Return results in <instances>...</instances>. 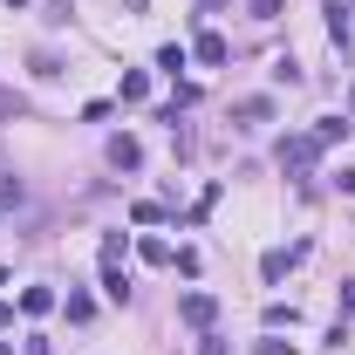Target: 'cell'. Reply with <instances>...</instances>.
Returning a JSON list of instances; mask_svg holds the SVG:
<instances>
[{
    "label": "cell",
    "mask_w": 355,
    "mask_h": 355,
    "mask_svg": "<svg viewBox=\"0 0 355 355\" xmlns=\"http://www.w3.org/2000/svg\"><path fill=\"white\" fill-rule=\"evenodd\" d=\"M184 62H191V55H184V48H178V42H171V48H157V69H164V76H178Z\"/></svg>",
    "instance_id": "cell-13"
},
{
    "label": "cell",
    "mask_w": 355,
    "mask_h": 355,
    "mask_svg": "<svg viewBox=\"0 0 355 355\" xmlns=\"http://www.w3.org/2000/svg\"><path fill=\"white\" fill-rule=\"evenodd\" d=\"M301 260H308V246H273V253L260 260V280H280L287 266H301Z\"/></svg>",
    "instance_id": "cell-3"
},
{
    "label": "cell",
    "mask_w": 355,
    "mask_h": 355,
    "mask_svg": "<svg viewBox=\"0 0 355 355\" xmlns=\"http://www.w3.org/2000/svg\"><path fill=\"white\" fill-rule=\"evenodd\" d=\"M137 253H144V260H150V266H171V260H178V253H171V246H164V239H144Z\"/></svg>",
    "instance_id": "cell-12"
},
{
    "label": "cell",
    "mask_w": 355,
    "mask_h": 355,
    "mask_svg": "<svg viewBox=\"0 0 355 355\" xmlns=\"http://www.w3.org/2000/svg\"><path fill=\"white\" fill-rule=\"evenodd\" d=\"M7 321H14V308H7V301H0V328H7Z\"/></svg>",
    "instance_id": "cell-21"
},
{
    "label": "cell",
    "mask_w": 355,
    "mask_h": 355,
    "mask_svg": "<svg viewBox=\"0 0 355 355\" xmlns=\"http://www.w3.org/2000/svg\"><path fill=\"white\" fill-rule=\"evenodd\" d=\"M55 308V287H28V294H21V314H48Z\"/></svg>",
    "instance_id": "cell-9"
},
{
    "label": "cell",
    "mask_w": 355,
    "mask_h": 355,
    "mask_svg": "<svg viewBox=\"0 0 355 355\" xmlns=\"http://www.w3.org/2000/svg\"><path fill=\"white\" fill-rule=\"evenodd\" d=\"M0 280H7V266H0Z\"/></svg>",
    "instance_id": "cell-23"
},
{
    "label": "cell",
    "mask_w": 355,
    "mask_h": 355,
    "mask_svg": "<svg viewBox=\"0 0 355 355\" xmlns=\"http://www.w3.org/2000/svg\"><path fill=\"white\" fill-rule=\"evenodd\" d=\"M191 55H198L205 69H219V62H225V35H212V28H205V35L191 42Z\"/></svg>",
    "instance_id": "cell-7"
},
{
    "label": "cell",
    "mask_w": 355,
    "mask_h": 355,
    "mask_svg": "<svg viewBox=\"0 0 355 355\" xmlns=\"http://www.w3.org/2000/svg\"><path fill=\"white\" fill-rule=\"evenodd\" d=\"M294 321H301L294 308H280V301H266V328H294Z\"/></svg>",
    "instance_id": "cell-14"
},
{
    "label": "cell",
    "mask_w": 355,
    "mask_h": 355,
    "mask_svg": "<svg viewBox=\"0 0 355 355\" xmlns=\"http://www.w3.org/2000/svg\"><path fill=\"white\" fill-rule=\"evenodd\" d=\"M253 355H301V349H294V342H260Z\"/></svg>",
    "instance_id": "cell-17"
},
{
    "label": "cell",
    "mask_w": 355,
    "mask_h": 355,
    "mask_svg": "<svg viewBox=\"0 0 355 355\" xmlns=\"http://www.w3.org/2000/svg\"><path fill=\"white\" fill-rule=\"evenodd\" d=\"M110 164H116V171H137V164H144V144H137V137H110Z\"/></svg>",
    "instance_id": "cell-5"
},
{
    "label": "cell",
    "mask_w": 355,
    "mask_h": 355,
    "mask_svg": "<svg viewBox=\"0 0 355 355\" xmlns=\"http://www.w3.org/2000/svg\"><path fill=\"white\" fill-rule=\"evenodd\" d=\"M335 184H342V191H349V198H355V164H349V171H342V178H335Z\"/></svg>",
    "instance_id": "cell-19"
},
{
    "label": "cell",
    "mask_w": 355,
    "mask_h": 355,
    "mask_svg": "<svg viewBox=\"0 0 355 355\" xmlns=\"http://www.w3.org/2000/svg\"><path fill=\"white\" fill-rule=\"evenodd\" d=\"M266 116H273V103H266V96H253V103H239V123H246V130H253V123H266Z\"/></svg>",
    "instance_id": "cell-10"
},
{
    "label": "cell",
    "mask_w": 355,
    "mask_h": 355,
    "mask_svg": "<svg viewBox=\"0 0 355 355\" xmlns=\"http://www.w3.org/2000/svg\"><path fill=\"white\" fill-rule=\"evenodd\" d=\"M198 355H225V342L212 335V328H205V342H198Z\"/></svg>",
    "instance_id": "cell-18"
},
{
    "label": "cell",
    "mask_w": 355,
    "mask_h": 355,
    "mask_svg": "<svg viewBox=\"0 0 355 355\" xmlns=\"http://www.w3.org/2000/svg\"><path fill=\"white\" fill-rule=\"evenodd\" d=\"M314 157H321V144H314V137H287V144H280V171H287V178H308Z\"/></svg>",
    "instance_id": "cell-1"
},
{
    "label": "cell",
    "mask_w": 355,
    "mask_h": 355,
    "mask_svg": "<svg viewBox=\"0 0 355 355\" xmlns=\"http://www.w3.org/2000/svg\"><path fill=\"white\" fill-rule=\"evenodd\" d=\"M103 294H110V301H130V273H123V260H103Z\"/></svg>",
    "instance_id": "cell-6"
},
{
    "label": "cell",
    "mask_w": 355,
    "mask_h": 355,
    "mask_svg": "<svg viewBox=\"0 0 355 355\" xmlns=\"http://www.w3.org/2000/svg\"><path fill=\"white\" fill-rule=\"evenodd\" d=\"M178 314H184L191 328H212V321H219V301H212V294H184V301H178Z\"/></svg>",
    "instance_id": "cell-2"
},
{
    "label": "cell",
    "mask_w": 355,
    "mask_h": 355,
    "mask_svg": "<svg viewBox=\"0 0 355 355\" xmlns=\"http://www.w3.org/2000/svg\"><path fill=\"white\" fill-rule=\"evenodd\" d=\"M0 355H14V349H7V342H0Z\"/></svg>",
    "instance_id": "cell-22"
},
{
    "label": "cell",
    "mask_w": 355,
    "mask_h": 355,
    "mask_svg": "<svg viewBox=\"0 0 355 355\" xmlns=\"http://www.w3.org/2000/svg\"><path fill=\"white\" fill-rule=\"evenodd\" d=\"M349 130H355V116H321V123H314L308 137H314V144H321V150H335V144H342V137H349Z\"/></svg>",
    "instance_id": "cell-4"
},
{
    "label": "cell",
    "mask_w": 355,
    "mask_h": 355,
    "mask_svg": "<svg viewBox=\"0 0 355 355\" xmlns=\"http://www.w3.org/2000/svg\"><path fill=\"white\" fill-rule=\"evenodd\" d=\"M342 308H349V314H355V280H349V294H342Z\"/></svg>",
    "instance_id": "cell-20"
},
{
    "label": "cell",
    "mask_w": 355,
    "mask_h": 355,
    "mask_svg": "<svg viewBox=\"0 0 355 355\" xmlns=\"http://www.w3.org/2000/svg\"><path fill=\"white\" fill-rule=\"evenodd\" d=\"M273 83H280V89H301V62L280 55V62H273Z\"/></svg>",
    "instance_id": "cell-11"
},
{
    "label": "cell",
    "mask_w": 355,
    "mask_h": 355,
    "mask_svg": "<svg viewBox=\"0 0 355 355\" xmlns=\"http://www.w3.org/2000/svg\"><path fill=\"white\" fill-rule=\"evenodd\" d=\"M328 35H335V48H349V42H355V14H342V0L328 7Z\"/></svg>",
    "instance_id": "cell-8"
},
{
    "label": "cell",
    "mask_w": 355,
    "mask_h": 355,
    "mask_svg": "<svg viewBox=\"0 0 355 355\" xmlns=\"http://www.w3.org/2000/svg\"><path fill=\"white\" fill-rule=\"evenodd\" d=\"M7 7H21V0H7Z\"/></svg>",
    "instance_id": "cell-24"
},
{
    "label": "cell",
    "mask_w": 355,
    "mask_h": 355,
    "mask_svg": "<svg viewBox=\"0 0 355 355\" xmlns=\"http://www.w3.org/2000/svg\"><path fill=\"white\" fill-rule=\"evenodd\" d=\"M349 7H355V0H349Z\"/></svg>",
    "instance_id": "cell-25"
},
{
    "label": "cell",
    "mask_w": 355,
    "mask_h": 355,
    "mask_svg": "<svg viewBox=\"0 0 355 355\" xmlns=\"http://www.w3.org/2000/svg\"><path fill=\"white\" fill-rule=\"evenodd\" d=\"M246 7H253V21H273V14H280L287 0H246Z\"/></svg>",
    "instance_id": "cell-16"
},
{
    "label": "cell",
    "mask_w": 355,
    "mask_h": 355,
    "mask_svg": "<svg viewBox=\"0 0 355 355\" xmlns=\"http://www.w3.org/2000/svg\"><path fill=\"white\" fill-rule=\"evenodd\" d=\"M144 96H150V83H144V76L130 69V76H123V103H144Z\"/></svg>",
    "instance_id": "cell-15"
}]
</instances>
